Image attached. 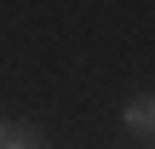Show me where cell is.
Masks as SVG:
<instances>
[{
	"label": "cell",
	"mask_w": 155,
	"mask_h": 149,
	"mask_svg": "<svg viewBox=\"0 0 155 149\" xmlns=\"http://www.w3.org/2000/svg\"><path fill=\"white\" fill-rule=\"evenodd\" d=\"M121 126H127L132 138L155 144V92H132V98L121 103Z\"/></svg>",
	"instance_id": "6da1fadb"
},
{
	"label": "cell",
	"mask_w": 155,
	"mask_h": 149,
	"mask_svg": "<svg viewBox=\"0 0 155 149\" xmlns=\"http://www.w3.org/2000/svg\"><path fill=\"white\" fill-rule=\"evenodd\" d=\"M0 149H46V138L29 121H0Z\"/></svg>",
	"instance_id": "7a4b0ae2"
}]
</instances>
